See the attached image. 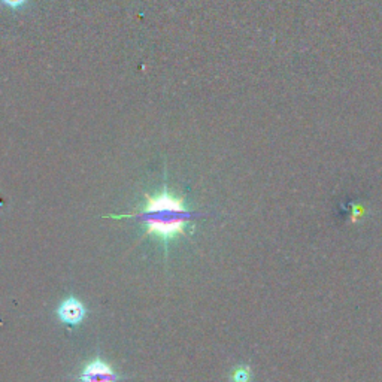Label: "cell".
<instances>
[{
  "label": "cell",
  "mask_w": 382,
  "mask_h": 382,
  "mask_svg": "<svg viewBox=\"0 0 382 382\" xmlns=\"http://www.w3.org/2000/svg\"><path fill=\"white\" fill-rule=\"evenodd\" d=\"M202 214L191 212L185 206L184 198H175L168 191L165 184L163 190L157 196L145 194V206L141 212H132L125 215H109L107 218L124 219L136 218L137 221L145 224V235L157 236L165 247L168 242L178 236L185 235V227L190 223L191 218L200 217Z\"/></svg>",
  "instance_id": "6da1fadb"
},
{
  "label": "cell",
  "mask_w": 382,
  "mask_h": 382,
  "mask_svg": "<svg viewBox=\"0 0 382 382\" xmlns=\"http://www.w3.org/2000/svg\"><path fill=\"white\" fill-rule=\"evenodd\" d=\"M79 382H118L120 375L102 358L87 363L78 376Z\"/></svg>",
  "instance_id": "7a4b0ae2"
},
{
  "label": "cell",
  "mask_w": 382,
  "mask_h": 382,
  "mask_svg": "<svg viewBox=\"0 0 382 382\" xmlns=\"http://www.w3.org/2000/svg\"><path fill=\"white\" fill-rule=\"evenodd\" d=\"M86 315H87V309L74 296L67 297L64 302H62L59 309H57V317L60 318L62 322L67 324L69 327L78 326V324L83 322Z\"/></svg>",
  "instance_id": "3957f363"
},
{
  "label": "cell",
  "mask_w": 382,
  "mask_h": 382,
  "mask_svg": "<svg viewBox=\"0 0 382 382\" xmlns=\"http://www.w3.org/2000/svg\"><path fill=\"white\" fill-rule=\"evenodd\" d=\"M233 379H235V382H247V379H248L247 370H245V369H239L238 372L235 374Z\"/></svg>",
  "instance_id": "277c9868"
},
{
  "label": "cell",
  "mask_w": 382,
  "mask_h": 382,
  "mask_svg": "<svg viewBox=\"0 0 382 382\" xmlns=\"http://www.w3.org/2000/svg\"><path fill=\"white\" fill-rule=\"evenodd\" d=\"M2 2L5 5L11 6V8H20V6L25 5L27 2V0H2Z\"/></svg>",
  "instance_id": "5b68a950"
}]
</instances>
